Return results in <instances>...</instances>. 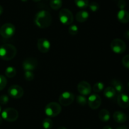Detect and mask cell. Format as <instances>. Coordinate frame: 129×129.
I'll return each mask as SVG.
<instances>
[{
	"instance_id": "cell-40",
	"label": "cell",
	"mask_w": 129,
	"mask_h": 129,
	"mask_svg": "<svg viewBox=\"0 0 129 129\" xmlns=\"http://www.w3.org/2000/svg\"><path fill=\"white\" fill-rule=\"evenodd\" d=\"M33 1H34V2H39V1H40L41 0H32Z\"/></svg>"
},
{
	"instance_id": "cell-13",
	"label": "cell",
	"mask_w": 129,
	"mask_h": 129,
	"mask_svg": "<svg viewBox=\"0 0 129 129\" xmlns=\"http://www.w3.org/2000/svg\"><path fill=\"white\" fill-rule=\"evenodd\" d=\"M78 90L81 95L87 96L91 92V87L88 82L82 81L78 84Z\"/></svg>"
},
{
	"instance_id": "cell-10",
	"label": "cell",
	"mask_w": 129,
	"mask_h": 129,
	"mask_svg": "<svg viewBox=\"0 0 129 129\" xmlns=\"http://www.w3.org/2000/svg\"><path fill=\"white\" fill-rule=\"evenodd\" d=\"M38 65V62L34 58H27L23 60L22 64L23 69L25 71H33L36 69Z\"/></svg>"
},
{
	"instance_id": "cell-9",
	"label": "cell",
	"mask_w": 129,
	"mask_h": 129,
	"mask_svg": "<svg viewBox=\"0 0 129 129\" xmlns=\"http://www.w3.org/2000/svg\"><path fill=\"white\" fill-rule=\"evenodd\" d=\"M8 93L10 97L15 99L21 98L24 94V91L21 86L18 85H12L9 88Z\"/></svg>"
},
{
	"instance_id": "cell-27",
	"label": "cell",
	"mask_w": 129,
	"mask_h": 129,
	"mask_svg": "<svg viewBox=\"0 0 129 129\" xmlns=\"http://www.w3.org/2000/svg\"><path fill=\"white\" fill-rule=\"evenodd\" d=\"M78 27L77 25H71L69 26V29H68V31L69 34L71 35H75L78 33Z\"/></svg>"
},
{
	"instance_id": "cell-19",
	"label": "cell",
	"mask_w": 129,
	"mask_h": 129,
	"mask_svg": "<svg viewBox=\"0 0 129 129\" xmlns=\"http://www.w3.org/2000/svg\"><path fill=\"white\" fill-rule=\"evenodd\" d=\"M99 118L103 122H108L110 118V113L107 110H102L99 112Z\"/></svg>"
},
{
	"instance_id": "cell-22",
	"label": "cell",
	"mask_w": 129,
	"mask_h": 129,
	"mask_svg": "<svg viewBox=\"0 0 129 129\" xmlns=\"http://www.w3.org/2000/svg\"><path fill=\"white\" fill-rule=\"evenodd\" d=\"M16 74V69L13 67H8L5 70V75L9 78H12L15 77Z\"/></svg>"
},
{
	"instance_id": "cell-3",
	"label": "cell",
	"mask_w": 129,
	"mask_h": 129,
	"mask_svg": "<svg viewBox=\"0 0 129 129\" xmlns=\"http://www.w3.org/2000/svg\"><path fill=\"white\" fill-rule=\"evenodd\" d=\"M61 106L56 102H51L46 105L45 108V113L49 117H55L61 112Z\"/></svg>"
},
{
	"instance_id": "cell-31",
	"label": "cell",
	"mask_w": 129,
	"mask_h": 129,
	"mask_svg": "<svg viewBox=\"0 0 129 129\" xmlns=\"http://www.w3.org/2000/svg\"><path fill=\"white\" fill-rule=\"evenodd\" d=\"M9 97L6 94H3L0 96V104L6 105L8 103Z\"/></svg>"
},
{
	"instance_id": "cell-30",
	"label": "cell",
	"mask_w": 129,
	"mask_h": 129,
	"mask_svg": "<svg viewBox=\"0 0 129 129\" xmlns=\"http://www.w3.org/2000/svg\"><path fill=\"white\" fill-rule=\"evenodd\" d=\"M7 84L6 78L4 76L0 74V91L3 90L6 87Z\"/></svg>"
},
{
	"instance_id": "cell-12",
	"label": "cell",
	"mask_w": 129,
	"mask_h": 129,
	"mask_svg": "<svg viewBox=\"0 0 129 129\" xmlns=\"http://www.w3.org/2000/svg\"><path fill=\"white\" fill-rule=\"evenodd\" d=\"M37 48L42 53H47L50 50V43L47 39L41 38L37 41Z\"/></svg>"
},
{
	"instance_id": "cell-15",
	"label": "cell",
	"mask_w": 129,
	"mask_h": 129,
	"mask_svg": "<svg viewBox=\"0 0 129 129\" xmlns=\"http://www.w3.org/2000/svg\"><path fill=\"white\" fill-rule=\"evenodd\" d=\"M113 118L117 123H123L127 120V116L123 112L120 111H117L113 113Z\"/></svg>"
},
{
	"instance_id": "cell-23",
	"label": "cell",
	"mask_w": 129,
	"mask_h": 129,
	"mask_svg": "<svg viewBox=\"0 0 129 129\" xmlns=\"http://www.w3.org/2000/svg\"><path fill=\"white\" fill-rule=\"evenodd\" d=\"M76 5L81 9L86 8L89 5V0H74Z\"/></svg>"
},
{
	"instance_id": "cell-37",
	"label": "cell",
	"mask_w": 129,
	"mask_h": 129,
	"mask_svg": "<svg viewBox=\"0 0 129 129\" xmlns=\"http://www.w3.org/2000/svg\"><path fill=\"white\" fill-rule=\"evenodd\" d=\"M103 129H112V128L110 127V126L107 125V126H105V127H103Z\"/></svg>"
},
{
	"instance_id": "cell-8",
	"label": "cell",
	"mask_w": 129,
	"mask_h": 129,
	"mask_svg": "<svg viewBox=\"0 0 129 129\" xmlns=\"http://www.w3.org/2000/svg\"><path fill=\"white\" fill-rule=\"evenodd\" d=\"M74 95L72 93L66 91L62 93L59 98V103L60 105L65 107H68L71 105L74 102Z\"/></svg>"
},
{
	"instance_id": "cell-35",
	"label": "cell",
	"mask_w": 129,
	"mask_h": 129,
	"mask_svg": "<svg viewBox=\"0 0 129 129\" xmlns=\"http://www.w3.org/2000/svg\"><path fill=\"white\" fill-rule=\"evenodd\" d=\"M116 129H128V128H127V126L125 125H121L120 126V127H117Z\"/></svg>"
},
{
	"instance_id": "cell-7",
	"label": "cell",
	"mask_w": 129,
	"mask_h": 129,
	"mask_svg": "<svg viewBox=\"0 0 129 129\" xmlns=\"http://www.w3.org/2000/svg\"><path fill=\"white\" fill-rule=\"evenodd\" d=\"M15 33V26L13 24L7 23L0 28V35L5 39H9L13 36Z\"/></svg>"
},
{
	"instance_id": "cell-28",
	"label": "cell",
	"mask_w": 129,
	"mask_h": 129,
	"mask_svg": "<svg viewBox=\"0 0 129 129\" xmlns=\"http://www.w3.org/2000/svg\"><path fill=\"white\" fill-rule=\"evenodd\" d=\"M88 6H89V9L91 10V11H93V12H96V11H98L100 8L99 4H98V3L95 2V1L90 3Z\"/></svg>"
},
{
	"instance_id": "cell-32",
	"label": "cell",
	"mask_w": 129,
	"mask_h": 129,
	"mask_svg": "<svg viewBox=\"0 0 129 129\" xmlns=\"http://www.w3.org/2000/svg\"><path fill=\"white\" fill-rule=\"evenodd\" d=\"M122 62L123 66L129 69V54L123 57V59H122Z\"/></svg>"
},
{
	"instance_id": "cell-18",
	"label": "cell",
	"mask_w": 129,
	"mask_h": 129,
	"mask_svg": "<svg viewBox=\"0 0 129 129\" xmlns=\"http://www.w3.org/2000/svg\"><path fill=\"white\" fill-rule=\"evenodd\" d=\"M111 84H112L113 88H114L116 91L120 93V94L123 93V91H124V86L122 82L117 80V79H113L111 81Z\"/></svg>"
},
{
	"instance_id": "cell-6",
	"label": "cell",
	"mask_w": 129,
	"mask_h": 129,
	"mask_svg": "<svg viewBox=\"0 0 129 129\" xmlns=\"http://www.w3.org/2000/svg\"><path fill=\"white\" fill-rule=\"evenodd\" d=\"M110 47L115 54H122L126 50V44L123 40L120 39H115L111 42Z\"/></svg>"
},
{
	"instance_id": "cell-14",
	"label": "cell",
	"mask_w": 129,
	"mask_h": 129,
	"mask_svg": "<svg viewBox=\"0 0 129 129\" xmlns=\"http://www.w3.org/2000/svg\"><path fill=\"white\" fill-rule=\"evenodd\" d=\"M117 103L122 108H127L129 107V97L126 94L121 93L117 97Z\"/></svg>"
},
{
	"instance_id": "cell-43",
	"label": "cell",
	"mask_w": 129,
	"mask_h": 129,
	"mask_svg": "<svg viewBox=\"0 0 129 129\" xmlns=\"http://www.w3.org/2000/svg\"><path fill=\"white\" fill-rule=\"evenodd\" d=\"M1 106H0V113H1Z\"/></svg>"
},
{
	"instance_id": "cell-1",
	"label": "cell",
	"mask_w": 129,
	"mask_h": 129,
	"mask_svg": "<svg viewBox=\"0 0 129 129\" xmlns=\"http://www.w3.org/2000/svg\"><path fill=\"white\" fill-rule=\"evenodd\" d=\"M34 23L40 28H46L52 23V16L50 13L45 10H41L36 13L34 17Z\"/></svg>"
},
{
	"instance_id": "cell-21",
	"label": "cell",
	"mask_w": 129,
	"mask_h": 129,
	"mask_svg": "<svg viewBox=\"0 0 129 129\" xmlns=\"http://www.w3.org/2000/svg\"><path fill=\"white\" fill-rule=\"evenodd\" d=\"M62 0H50V6L53 10H59L62 7Z\"/></svg>"
},
{
	"instance_id": "cell-17",
	"label": "cell",
	"mask_w": 129,
	"mask_h": 129,
	"mask_svg": "<svg viewBox=\"0 0 129 129\" xmlns=\"http://www.w3.org/2000/svg\"><path fill=\"white\" fill-rule=\"evenodd\" d=\"M89 15L88 11L81 10V11H78L76 15V20L79 23H83L84 21H87L89 18Z\"/></svg>"
},
{
	"instance_id": "cell-39",
	"label": "cell",
	"mask_w": 129,
	"mask_h": 129,
	"mask_svg": "<svg viewBox=\"0 0 129 129\" xmlns=\"http://www.w3.org/2000/svg\"><path fill=\"white\" fill-rule=\"evenodd\" d=\"M2 122H3V118H2V117H0V125L2 123Z\"/></svg>"
},
{
	"instance_id": "cell-4",
	"label": "cell",
	"mask_w": 129,
	"mask_h": 129,
	"mask_svg": "<svg viewBox=\"0 0 129 129\" xmlns=\"http://www.w3.org/2000/svg\"><path fill=\"white\" fill-rule=\"evenodd\" d=\"M59 20L65 25H71L74 20V16L71 11L67 8L62 9L59 13Z\"/></svg>"
},
{
	"instance_id": "cell-11",
	"label": "cell",
	"mask_w": 129,
	"mask_h": 129,
	"mask_svg": "<svg viewBox=\"0 0 129 129\" xmlns=\"http://www.w3.org/2000/svg\"><path fill=\"white\" fill-rule=\"evenodd\" d=\"M88 105L91 109H98L102 104V99L98 94H93L88 98Z\"/></svg>"
},
{
	"instance_id": "cell-24",
	"label": "cell",
	"mask_w": 129,
	"mask_h": 129,
	"mask_svg": "<svg viewBox=\"0 0 129 129\" xmlns=\"http://www.w3.org/2000/svg\"><path fill=\"white\" fill-rule=\"evenodd\" d=\"M42 126L44 129H51L53 127V122L50 118H45L42 122Z\"/></svg>"
},
{
	"instance_id": "cell-44",
	"label": "cell",
	"mask_w": 129,
	"mask_h": 129,
	"mask_svg": "<svg viewBox=\"0 0 129 129\" xmlns=\"http://www.w3.org/2000/svg\"><path fill=\"white\" fill-rule=\"evenodd\" d=\"M86 129H89V128H86Z\"/></svg>"
},
{
	"instance_id": "cell-41",
	"label": "cell",
	"mask_w": 129,
	"mask_h": 129,
	"mask_svg": "<svg viewBox=\"0 0 129 129\" xmlns=\"http://www.w3.org/2000/svg\"><path fill=\"white\" fill-rule=\"evenodd\" d=\"M28 0H21V1H23V2H26Z\"/></svg>"
},
{
	"instance_id": "cell-36",
	"label": "cell",
	"mask_w": 129,
	"mask_h": 129,
	"mask_svg": "<svg viewBox=\"0 0 129 129\" xmlns=\"http://www.w3.org/2000/svg\"><path fill=\"white\" fill-rule=\"evenodd\" d=\"M3 8L2 6L0 5V15L3 13Z\"/></svg>"
},
{
	"instance_id": "cell-42",
	"label": "cell",
	"mask_w": 129,
	"mask_h": 129,
	"mask_svg": "<svg viewBox=\"0 0 129 129\" xmlns=\"http://www.w3.org/2000/svg\"><path fill=\"white\" fill-rule=\"evenodd\" d=\"M127 88H128V89L129 90V82H128V85H127Z\"/></svg>"
},
{
	"instance_id": "cell-38",
	"label": "cell",
	"mask_w": 129,
	"mask_h": 129,
	"mask_svg": "<svg viewBox=\"0 0 129 129\" xmlns=\"http://www.w3.org/2000/svg\"><path fill=\"white\" fill-rule=\"evenodd\" d=\"M57 129H67V128H66V127H62H62H59V128H58Z\"/></svg>"
},
{
	"instance_id": "cell-20",
	"label": "cell",
	"mask_w": 129,
	"mask_h": 129,
	"mask_svg": "<svg viewBox=\"0 0 129 129\" xmlns=\"http://www.w3.org/2000/svg\"><path fill=\"white\" fill-rule=\"evenodd\" d=\"M103 94H104V96L106 98H108V99H112V98H113L115 96L116 91L115 90V89L113 87H107V88L105 89Z\"/></svg>"
},
{
	"instance_id": "cell-2",
	"label": "cell",
	"mask_w": 129,
	"mask_h": 129,
	"mask_svg": "<svg viewBox=\"0 0 129 129\" xmlns=\"http://www.w3.org/2000/svg\"><path fill=\"white\" fill-rule=\"evenodd\" d=\"M16 47L11 44H4L0 47V58L6 61L11 60L16 55Z\"/></svg>"
},
{
	"instance_id": "cell-5",
	"label": "cell",
	"mask_w": 129,
	"mask_h": 129,
	"mask_svg": "<svg viewBox=\"0 0 129 129\" xmlns=\"http://www.w3.org/2000/svg\"><path fill=\"white\" fill-rule=\"evenodd\" d=\"M1 117H2L3 119L7 121V122H15L18 118V112L15 108H5L1 113Z\"/></svg>"
},
{
	"instance_id": "cell-34",
	"label": "cell",
	"mask_w": 129,
	"mask_h": 129,
	"mask_svg": "<svg viewBox=\"0 0 129 129\" xmlns=\"http://www.w3.org/2000/svg\"><path fill=\"white\" fill-rule=\"evenodd\" d=\"M124 37L127 39H129V30H127L124 33Z\"/></svg>"
},
{
	"instance_id": "cell-33",
	"label": "cell",
	"mask_w": 129,
	"mask_h": 129,
	"mask_svg": "<svg viewBox=\"0 0 129 129\" xmlns=\"http://www.w3.org/2000/svg\"><path fill=\"white\" fill-rule=\"evenodd\" d=\"M126 1L125 0H119L117 3V6L120 10H124L126 6Z\"/></svg>"
},
{
	"instance_id": "cell-16",
	"label": "cell",
	"mask_w": 129,
	"mask_h": 129,
	"mask_svg": "<svg viewBox=\"0 0 129 129\" xmlns=\"http://www.w3.org/2000/svg\"><path fill=\"white\" fill-rule=\"evenodd\" d=\"M117 18L122 23L129 22V13L125 10H120L117 13Z\"/></svg>"
},
{
	"instance_id": "cell-25",
	"label": "cell",
	"mask_w": 129,
	"mask_h": 129,
	"mask_svg": "<svg viewBox=\"0 0 129 129\" xmlns=\"http://www.w3.org/2000/svg\"><path fill=\"white\" fill-rule=\"evenodd\" d=\"M76 102L81 106H85L88 103L86 98L83 95H78L76 96Z\"/></svg>"
},
{
	"instance_id": "cell-29",
	"label": "cell",
	"mask_w": 129,
	"mask_h": 129,
	"mask_svg": "<svg viewBox=\"0 0 129 129\" xmlns=\"http://www.w3.org/2000/svg\"><path fill=\"white\" fill-rule=\"evenodd\" d=\"M25 79L28 81H31L34 79V74L32 71H25Z\"/></svg>"
},
{
	"instance_id": "cell-26",
	"label": "cell",
	"mask_w": 129,
	"mask_h": 129,
	"mask_svg": "<svg viewBox=\"0 0 129 129\" xmlns=\"http://www.w3.org/2000/svg\"><path fill=\"white\" fill-rule=\"evenodd\" d=\"M104 84L102 82H98L96 83L93 87V90L96 93H99L102 91L104 89Z\"/></svg>"
}]
</instances>
